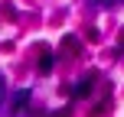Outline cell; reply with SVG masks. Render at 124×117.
<instances>
[{
    "label": "cell",
    "instance_id": "6da1fadb",
    "mask_svg": "<svg viewBox=\"0 0 124 117\" xmlns=\"http://www.w3.org/2000/svg\"><path fill=\"white\" fill-rule=\"evenodd\" d=\"M49 65H52V59H49V52H43V65H39V68H43V72H49Z\"/></svg>",
    "mask_w": 124,
    "mask_h": 117
}]
</instances>
